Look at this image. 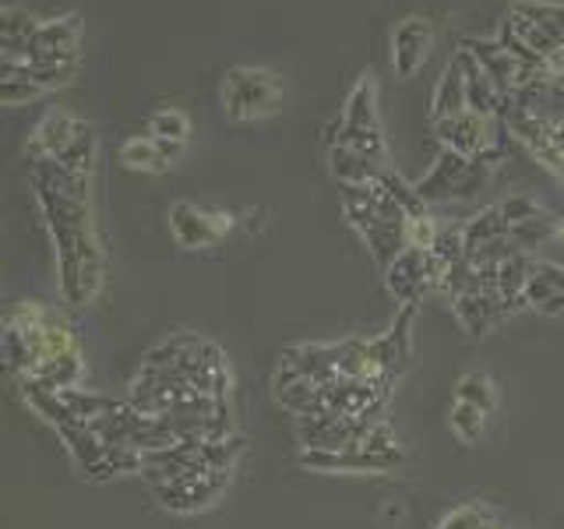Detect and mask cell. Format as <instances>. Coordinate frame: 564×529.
<instances>
[{
	"mask_svg": "<svg viewBox=\"0 0 564 529\" xmlns=\"http://www.w3.org/2000/svg\"><path fill=\"white\" fill-rule=\"evenodd\" d=\"M53 247L67 304H88L102 287V251L93 223V173H70L61 163L29 166Z\"/></svg>",
	"mask_w": 564,
	"mask_h": 529,
	"instance_id": "6da1fadb",
	"label": "cell"
},
{
	"mask_svg": "<svg viewBox=\"0 0 564 529\" xmlns=\"http://www.w3.org/2000/svg\"><path fill=\"white\" fill-rule=\"evenodd\" d=\"M229 388H234V375H229L226 353L202 335L181 332L145 353L131 378L128 402L149 417H166L191 399L229 402Z\"/></svg>",
	"mask_w": 564,
	"mask_h": 529,
	"instance_id": "7a4b0ae2",
	"label": "cell"
},
{
	"mask_svg": "<svg viewBox=\"0 0 564 529\" xmlns=\"http://www.w3.org/2000/svg\"><path fill=\"white\" fill-rule=\"evenodd\" d=\"M4 364L14 381H35L53 392L78 388L85 357L75 328L61 311L43 304H18L4 317Z\"/></svg>",
	"mask_w": 564,
	"mask_h": 529,
	"instance_id": "3957f363",
	"label": "cell"
},
{
	"mask_svg": "<svg viewBox=\"0 0 564 529\" xmlns=\"http://www.w3.org/2000/svg\"><path fill=\"white\" fill-rule=\"evenodd\" d=\"M501 120L511 138L564 181V85L554 75H543L536 85L508 96Z\"/></svg>",
	"mask_w": 564,
	"mask_h": 529,
	"instance_id": "277c9868",
	"label": "cell"
},
{
	"mask_svg": "<svg viewBox=\"0 0 564 529\" xmlns=\"http://www.w3.org/2000/svg\"><path fill=\"white\" fill-rule=\"evenodd\" d=\"M405 449L395 438V431L384 420L370 423V431L357 441V445L339 449V452H300V466L311 473H392L402 466Z\"/></svg>",
	"mask_w": 564,
	"mask_h": 529,
	"instance_id": "5b68a950",
	"label": "cell"
},
{
	"mask_svg": "<svg viewBox=\"0 0 564 529\" xmlns=\"http://www.w3.org/2000/svg\"><path fill=\"white\" fill-rule=\"evenodd\" d=\"M328 145H343V149H352L384 163V134L378 120L375 75H360V82L352 85V93L346 96V106H343V117L328 128Z\"/></svg>",
	"mask_w": 564,
	"mask_h": 529,
	"instance_id": "8992f818",
	"label": "cell"
},
{
	"mask_svg": "<svg viewBox=\"0 0 564 529\" xmlns=\"http://www.w3.org/2000/svg\"><path fill=\"white\" fill-rule=\"evenodd\" d=\"M494 170L498 163L490 159H469L463 152H452V149H441L431 173L416 181V191L423 202H452V198H469V194L484 191L490 184Z\"/></svg>",
	"mask_w": 564,
	"mask_h": 529,
	"instance_id": "52a82bcc",
	"label": "cell"
},
{
	"mask_svg": "<svg viewBox=\"0 0 564 529\" xmlns=\"http://www.w3.org/2000/svg\"><path fill=\"white\" fill-rule=\"evenodd\" d=\"M219 102L229 120L269 117L282 102V82L272 71H261V67H229L223 75Z\"/></svg>",
	"mask_w": 564,
	"mask_h": 529,
	"instance_id": "ba28073f",
	"label": "cell"
},
{
	"mask_svg": "<svg viewBox=\"0 0 564 529\" xmlns=\"http://www.w3.org/2000/svg\"><path fill=\"white\" fill-rule=\"evenodd\" d=\"M434 134L441 138V149L463 152L469 159H490L501 163L505 145H508V128L501 117H484V114H458L452 120L434 123Z\"/></svg>",
	"mask_w": 564,
	"mask_h": 529,
	"instance_id": "9c48e42d",
	"label": "cell"
},
{
	"mask_svg": "<svg viewBox=\"0 0 564 529\" xmlns=\"http://www.w3.org/2000/svg\"><path fill=\"white\" fill-rule=\"evenodd\" d=\"M445 276H448V264L434 251L405 247V251L384 269V287L402 307H416L427 293L445 287Z\"/></svg>",
	"mask_w": 564,
	"mask_h": 529,
	"instance_id": "30bf717a",
	"label": "cell"
},
{
	"mask_svg": "<svg viewBox=\"0 0 564 529\" xmlns=\"http://www.w3.org/2000/svg\"><path fill=\"white\" fill-rule=\"evenodd\" d=\"M78 35H82V18L64 14L53 22H40L32 43L25 46L22 57L4 61V64H50V67H78Z\"/></svg>",
	"mask_w": 564,
	"mask_h": 529,
	"instance_id": "8fae6325",
	"label": "cell"
},
{
	"mask_svg": "<svg viewBox=\"0 0 564 529\" xmlns=\"http://www.w3.org/2000/svg\"><path fill=\"white\" fill-rule=\"evenodd\" d=\"M237 219L229 212H205L194 202H173L170 205V234L176 247L184 251H205V247H216L234 234Z\"/></svg>",
	"mask_w": 564,
	"mask_h": 529,
	"instance_id": "7c38bea8",
	"label": "cell"
},
{
	"mask_svg": "<svg viewBox=\"0 0 564 529\" xmlns=\"http://www.w3.org/2000/svg\"><path fill=\"white\" fill-rule=\"evenodd\" d=\"M229 484H234V469H205L198 476H187V481L155 484L152 494L163 508L181 511V516H194V511H205L216 505Z\"/></svg>",
	"mask_w": 564,
	"mask_h": 529,
	"instance_id": "4fadbf2b",
	"label": "cell"
},
{
	"mask_svg": "<svg viewBox=\"0 0 564 529\" xmlns=\"http://www.w3.org/2000/svg\"><path fill=\"white\" fill-rule=\"evenodd\" d=\"M476 61L484 64V71L494 78V85L501 88V96L508 99V96H516V93H522V88H529V85H536L543 75L536 67H529L525 61H519L516 53L511 50H505L498 40H466L463 43Z\"/></svg>",
	"mask_w": 564,
	"mask_h": 529,
	"instance_id": "5bb4252c",
	"label": "cell"
},
{
	"mask_svg": "<svg viewBox=\"0 0 564 529\" xmlns=\"http://www.w3.org/2000/svg\"><path fill=\"white\" fill-rule=\"evenodd\" d=\"M452 311H455L458 322H463V328L469 335H476V339L487 335V332H494L511 314L508 304L501 300V293H498V287H494V279H484L480 287H473L466 293H455L452 296Z\"/></svg>",
	"mask_w": 564,
	"mask_h": 529,
	"instance_id": "9a60e30c",
	"label": "cell"
},
{
	"mask_svg": "<svg viewBox=\"0 0 564 529\" xmlns=\"http://www.w3.org/2000/svg\"><path fill=\"white\" fill-rule=\"evenodd\" d=\"M434 46V22L427 14H405L392 32V71L395 78H413Z\"/></svg>",
	"mask_w": 564,
	"mask_h": 529,
	"instance_id": "2e32d148",
	"label": "cell"
},
{
	"mask_svg": "<svg viewBox=\"0 0 564 529\" xmlns=\"http://www.w3.org/2000/svg\"><path fill=\"white\" fill-rule=\"evenodd\" d=\"M375 420H352V417H304L296 420V438L300 445L311 452H339L357 445V441L370 431Z\"/></svg>",
	"mask_w": 564,
	"mask_h": 529,
	"instance_id": "e0dca14e",
	"label": "cell"
},
{
	"mask_svg": "<svg viewBox=\"0 0 564 529\" xmlns=\"http://www.w3.org/2000/svg\"><path fill=\"white\" fill-rule=\"evenodd\" d=\"M522 307L546 317H564V264L546 258H529Z\"/></svg>",
	"mask_w": 564,
	"mask_h": 529,
	"instance_id": "ac0fdd59",
	"label": "cell"
},
{
	"mask_svg": "<svg viewBox=\"0 0 564 529\" xmlns=\"http://www.w3.org/2000/svg\"><path fill=\"white\" fill-rule=\"evenodd\" d=\"M82 128L85 123L78 117H70L67 110H50L29 134V145H25L29 159L32 163H57V159L75 145Z\"/></svg>",
	"mask_w": 564,
	"mask_h": 529,
	"instance_id": "d6986e66",
	"label": "cell"
},
{
	"mask_svg": "<svg viewBox=\"0 0 564 529\" xmlns=\"http://www.w3.org/2000/svg\"><path fill=\"white\" fill-rule=\"evenodd\" d=\"M469 110V93H466V71H463V61H458V53L448 61V67L441 71L437 78V88H434V99H431V123H441V120H452L458 114Z\"/></svg>",
	"mask_w": 564,
	"mask_h": 529,
	"instance_id": "ffe728a7",
	"label": "cell"
},
{
	"mask_svg": "<svg viewBox=\"0 0 564 529\" xmlns=\"http://www.w3.org/2000/svg\"><path fill=\"white\" fill-rule=\"evenodd\" d=\"M458 61H463V71H466L469 110H473V114H484V117H501L505 96H501V88L494 85V78L484 71V64L476 61L466 46H458Z\"/></svg>",
	"mask_w": 564,
	"mask_h": 529,
	"instance_id": "44dd1931",
	"label": "cell"
},
{
	"mask_svg": "<svg viewBox=\"0 0 564 529\" xmlns=\"http://www.w3.org/2000/svg\"><path fill=\"white\" fill-rule=\"evenodd\" d=\"M328 170H332V176H339L346 187H367L388 173L384 163H378V159L360 155L343 145H328Z\"/></svg>",
	"mask_w": 564,
	"mask_h": 529,
	"instance_id": "7402d4cb",
	"label": "cell"
},
{
	"mask_svg": "<svg viewBox=\"0 0 564 529\" xmlns=\"http://www.w3.org/2000/svg\"><path fill=\"white\" fill-rule=\"evenodd\" d=\"M35 29H40V22H35L29 11H22V8L0 11V57H4V61L22 57L25 46L32 43Z\"/></svg>",
	"mask_w": 564,
	"mask_h": 529,
	"instance_id": "603a6c76",
	"label": "cell"
},
{
	"mask_svg": "<svg viewBox=\"0 0 564 529\" xmlns=\"http://www.w3.org/2000/svg\"><path fill=\"white\" fill-rule=\"evenodd\" d=\"M117 159L128 170H134V173H163V170H170L173 163L166 159V152L159 149V141L152 138V134H134V138H128L120 145V152H117Z\"/></svg>",
	"mask_w": 564,
	"mask_h": 529,
	"instance_id": "cb8c5ba5",
	"label": "cell"
},
{
	"mask_svg": "<svg viewBox=\"0 0 564 529\" xmlns=\"http://www.w3.org/2000/svg\"><path fill=\"white\" fill-rule=\"evenodd\" d=\"M455 399L480 406L484 413H494L498 410V385H494L487 370H466V375L455 381Z\"/></svg>",
	"mask_w": 564,
	"mask_h": 529,
	"instance_id": "d4e9b609",
	"label": "cell"
},
{
	"mask_svg": "<svg viewBox=\"0 0 564 529\" xmlns=\"http://www.w3.org/2000/svg\"><path fill=\"white\" fill-rule=\"evenodd\" d=\"M487 420L490 413H484L480 406H469L458 399L448 406V428L458 441H466V445H476V441L487 434Z\"/></svg>",
	"mask_w": 564,
	"mask_h": 529,
	"instance_id": "484cf974",
	"label": "cell"
},
{
	"mask_svg": "<svg viewBox=\"0 0 564 529\" xmlns=\"http://www.w3.org/2000/svg\"><path fill=\"white\" fill-rule=\"evenodd\" d=\"M511 8L522 11L529 22L540 25L551 40L564 46V4H557V0H516Z\"/></svg>",
	"mask_w": 564,
	"mask_h": 529,
	"instance_id": "4316f807",
	"label": "cell"
},
{
	"mask_svg": "<svg viewBox=\"0 0 564 529\" xmlns=\"http://www.w3.org/2000/svg\"><path fill=\"white\" fill-rule=\"evenodd\" d=\"M437 529H498V516L484 501H469L452 508L445 519L437 522Z\"/></svg>",
	"mask_w": 564,
	"mask_h": 529,
	"instance_id": "83f0119b",
	"label": "cell"
},
{
	"mask_svg": "<svg viewBox=\"0 0 564 529\" xmlns=\"http://www.w3.org/2000/svg\"><path fill=\"white\" fill-rule=\"evenodd\" d=\"M149 134L152 138H163V141H181V145H187L191 120H187L184 110H173V106H166V110H155L149 117Z\"/></svg>",
	"mask_w": 564,
	"mask_h": 529,
	"instance_id": "f1b7e54d",
	"label": "cell"
},
{
	"mask_svg": "<svg viewBox=\"0 0 564 529\" xmlns=\"http://www.w3.org/2000/svg\"><path fill=\"white\" fill-rule=\"evenodd\" d=\"M554 247L564 251V212H557V219H554Z\"/></svg>",
	"mask_w": 564,
	"mask_h": 529,
	"instance_id": "f546056e",
	"label": "cell"
}]
</instances>
